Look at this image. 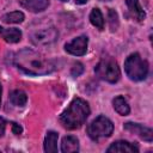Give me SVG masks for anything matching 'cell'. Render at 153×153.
Returning a JSON list of instances; mask_svg holds the SVG:
<instances>
[{"instance_id": "cell-1", "label": "cell", "mask_w": 153, "mask_h": 153, "mask_svg": "<svg viewBox=\"0 0 153 153\" xmlns=\"http://www.w3.org/2000/svg\"><path fill=\"white\" fill-rule=\"evenodd\" d=\"M13 63L29 75H45L56 69V65L53 60L44 57L39 53L24 48L14 54Z\"/></svg>"}, {"instance_id": "cell-2", "label": "cell", "mask_w": 153, "mask_h": 153, "mask_svg": "<svg viewBox=\"0 0 153 153\" xmlns=\"http://www.w3.org/2000/svg\"><path fill=\"white\" fill-rule=\"evenodd\" d=\"M90 115L88 103L81 98H74L60 115V123L68 130L80 128Z\"/></svg>"}, {"instance_id": "cell-3", "label": "cell", "mask_w": 153, "mask_h": 153, "mask_svg": "<svg viewBox=\"0 0 153 153\" xmlns=\"http://www.w3.org/2000/svg\"><path fill=\"white\" fill-rule=\"evenodd\" d=\"M124 72L133 81H142L148 74V62L143 60L140 54L133 53L124 61Z\"/></svg>"}, {"instance_id": "cell-4", "label": "cell", "mask_w": 153, "mask_h": 153, "mask_svg": "<svg viewBox=\"0 0 153 153\" xmlns=\"http://www.w3.org/2000/svg\"><path fill=\"white\" fill-rule=\"evenodd\" d=\"M94 73L99 79L110 84L117 82L121 76L120 67L117 62L111 57H105L100 60L94 67Z\"/></svg>"}, {"instance_id": "cell-5", "label": "cell", "mask_w": 153, "mask_h": 153, "mask_svg": "<svg viewBox=\"0 0 153 153\" xmlns=\"http://www.w3.org/2000/svg\"><path fill=\"white\" fill-rule=\"evenodd\" d=\"M86 130H87V135L90 136L91 140L99 141L102 139H106V137L111 136V134L114 131V124L108 117L100 115V116L96 117L87 126Z\"/></svg>"}, {"instance_id": "cell-6", "label": "cell", "mask_w": 153, "mask_h": 153, "mask_svg": "<svg viewBox=\"0 0 153 153\" xmlns=\"http://www.w3.org/2000/svg\"><path fill=\"white\" fill-rule=\"evenodd\" d=\"M59 37V32L54 26H43L30 32V41L37 47L53 44Z\"/></svg>"}, {"instance_id": "cell-7", "label": "cell", "mask_w": 153, "mask_h": 153, "mask_svg": "<svg viewBox=\"0 0 153 153\" xmlns=\"http://www.w3.org/2000/svg\"><path fill=\"white\" fill-rule=\"evenodd\" d=\"M87 44H88V38L87 36L82 35L79 37H75L74 39H72L71 42L66 43L65 45V50L74 56H82L86 54L87 51Z\"/></svg>"}, {"instance_id": "cell-8", "label": "cell", "mask_w": 153, "mask_h": 153, "mask_svg": "<svg viewBox=\"0 0 153 153\" xmlns=\"http://www.w3.org/2000/svg\"><path fill=\"white\" fill-rule=\"evenodd\" d=\"M124 129L136 134L137 136H140L142 140L147 141V142H152L153 141V130L148 127H145L140 123H133V122H127L124 123Z\"/></svg>"}, {"instance_id": "cell-9", "label": "cell", "mask_w": 153, "mask_h": 153, "mask_svg": "<svg viewBox=\"0 0 153 153\" xmlns=\"http://www.w3.org/2000/svg\"><path fill=\"white\" fill-rule=\"evenodd\" d=\"M108 153H137L139 152V147L131 142L124 141V140H118L112 142L108 149Z\"/></svg>"}, {"instance_id": "cell-10", "label": "cell", "mask_w": 153, "mask_h": 153, "mask_svg": "<svg viewBox=\"0 0 153 153\" xmlns=\"http://www.w3.org/2000/svg\"><path fill=\"white\" fill-rule=\"evenodd\" d=\"M126 4H127V6H128V10H129L130 16H131L134 19H136L137 22L145 20L146 13H145L143 8L141 7L139 0H126Z\"/></svg>"}, {"instance_id": "cell-11", "label": "cell", "mask_w": 153, "mask_h": 153, "mask_svg": "<svg viewBox=\"0 0 153 153\" xmlns=\"http://www.w3.org/2000/svg\"><path fill=\"white\" fill-rule=\"evenodd\" d=\"M79 151V140L76 136L67 135L61 141V152L63 153H74Z\"/></svg>"}, {"instance_id": "cell-12", "label": "cell", "mask_w": 153, "mask_h": 153, "mask_svg": "<svg viewBox=\"0 0 153 153\" xmlns=\"http://www.w3.org/2000/svg\"><path fill=\"white\" fill-rule=\"evenodd\" d=\"M0 35L8 43H18L22 39V31L17 27L4 29L2 26H0Z\"/></svg>"}, {"instance_id": "cell-13", "label": "cell", "mask_w": 153, "mask_h": 153, "mask_svg": "<svg viewBox=\"0 0 153 153\" xmlns=\"http://www.w3.org/2000/svg\"><path fill=\"white\" fill-rule=\"evenodd\" d=\"M22 5L31 12H42L49 6V0H23Z\"/></svg>"}, {"instance_id": "cell-14", "label": "cell", "mask_w": 153, "mask_h": 153, "mask_svg": "<svg viewBox=\"0 0 153 153\" xmlns=\"http://www.w3.org/2000/svg\"><path fill=\"white\" fill-rule=\"evenodd\" d=\"M57 137L59 134L56 131L49 130L44 139V151L47 153H56L57 152Z\"/></svg>"}, {"instance_id": "cell-15", "label": "cell", "mask_w": 153, "mask_h": 153, "mask_svg": "<svg viewBox=\"0 0 153 153\" xmlns=\"http://www.w3.org/2000/svg\"><path fill=\"white\" fill-rule=\"evenodd\" d=\"M112 106H114L115 111L117 114H120L121 116H127L130 112V106H129L128 102L124 99V97H122V96H117L114 98Z\"/></svg>"}, {"instance_id": "cell-16", "label": "cell", "mask_w": 153, "mask_h": 153, "mask_svg": "<svg viewBox=\"0 0 153 153\" xmlns=\"http://www.w3.org/2000/svg\"><path fill=\"white\" fill-rule=\"evenodd\" d=\"M8 99L14 106H24L27 102V96L23 90H14L10 93Z\"/></svg>"}, {"instance_id": "cell-17", "label": "cell", "mask_w": 153, "mask_h": 153, "mask_svg": "<svg viewBox=\"0 0 153 153\" xmlns=\"http://www.w3.org/2000/svg\"><path fill=\"white\" fill-rule=\"evenodd\" d=\"M24 19H25V16L20 11H13V12L6 13L1 17V22L6 23V24H19V23L24 22Z\"/></svg>"}, {"instance_id": "cell-18", "label": "cell", "mask_w": 153, "mask_h": 153, "mask_svg": "<svg viewBox=\"0 0 153 153\" xmlns=\"http://www.w3.org/2000/svg\"><path fill=\"white\" fill-rule=\"evenodd\" d=\"M90 22L93 26H96L98 30H103L104 29V17L100 12L99 8H93L90 13Z\"/></svg>"}, {"instance_id": "cell-19", "label": "cell", "mask_w": 153, "mask_h": 153, "mask_svg": "<svg viewBox=\"0 0 153 153\" xmlns=\"http://www.w3.org/2000/svg\"><path fill=\"white\" fill-rule=\"evenodd\" d=\"M108 18H109V24H110L111 30L115 31L118 27V16H117V12L115 10H112V8H109Z\"/></svg>"}, {"instance_id": "cell-20", "label": "cell", "mask_w": 153, "mask_h": 153, "mask_svg": "<svg viewBox=\"0 0 153 153\" xmlns=\"http://www.w3.org/2000/svg\"><path fill=\"white\" fill-rule=\"evenodd\" d=\"M82 72H84V66H82L80 62L74 63L73 67H72V69H71V74H72V76H79Z\"/></svg>"}, {"instance_id": "cell-21", "label": "cell", "mask_w": 153, "mask_h": 153, "mask_svg": "<svg viewBox=\"0 0 153 153\" xmlns=\"http://www.w3.org/2000/svg\"><path fill=\"white\" fill-rule=\"evenodd\" d=\"M12 131H13L16 135H19V134H22L23 128H22L19 124H17V123H12Z\"/></svg>"}, {"instance_id": "cell-22", "label": "cell", "mask_w": 153, "mask_h": 153, "mask_svg": "<svg viewBox=\"0 0 153 153\" xmlns=\"http://www.w3.org/2000/svg\"><path fill=\"white\" fill-rule=\"evenodd\" d=\"M5 129H6V121L2 117H0V137L5 134Z\"/></svg>"}, {"instance_id": "cell-23", "label": "cell", "mask_w": 153, "mask_h": 153, "mask_svg": "<svg viewBox=\"0 0 153 153\" xmlns=\"http://www.w3.org/2000/svg\"><path fill=\"white\" fill-rule=\"evenodd\" d=\"M75 2H76V4H79V5H82V4H86V2H87V0H75Z\"/></svg>"}, {"instance_id": "cell-24", "label": "cell", "mask_w": 153, "mask_h": 153, "mask_svg": "<svg viewBox=\"0 0 153 153\" xmlns=\"http://www.w3.org/2000/svg\"><path fill=\"white\" fill-rule=\"evenodd\" d=\"M1 93H2V86L0 84V105H1Z\"/></svg>"}, {"instance_id": "cell-25", "label": "cell", "mask_w": 153, "mask_h": 153, "mask_svg": "<svg viewBox=\"0 0 153 153\" xmlns=\"http://www.w3.org/2000/svg\"><path fill=\"white\" fill-rule=\"evenodd\" d=\"M99 1H110V0H99Z\"/></svg>"}, {"instance_id": "cell-26", "label": "cell", "mask_w": 153, "mask_h": 153, "mask_svg": "<svg viewBox=\"0 0 153 153\" xmlns=\"http://www.w3.org/2000/svg\"><path fill=\"white\" fill-rule=\"evenodd\" d=\"M61 1H67V0H61Z\"/></svg>"}]
</instances>
